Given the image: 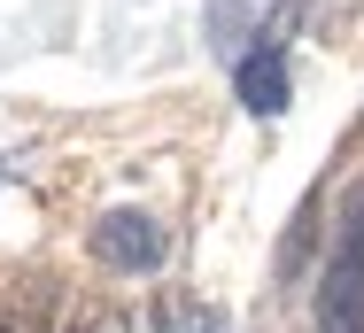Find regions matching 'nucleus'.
<instances>
[{"label":"nucleus","instance_id":"obj_1","mask_svg":"<svg viewBox=\"0 0 364 333\" xmlns=\"http://www.w3.org/2000/svg\"><path fill=\"white\" fill-rule=\"evenodd\" d=\"M93 256L117 271H155L163 264V225L147 217V209H109L101 225H93Z\"/></svg>","mask_w":364,"mask_h":333},{"label":"nucleus","instance_id":"obj_3","mask_svg":"<svg viewBox=\"0 0 364 333\" xmlns=\"http://www.w3.org/2000/svg\"><path fill=\"white\" fill-rule=\"evenodd\" d=\"M240 109L248 117H279L287 109V63H279V47H256L240 63Z\"/></svg>","mask_w":364,"mask_h":333},{"label":"nucleus","instance_id":"obj_2","mask_svg":"<svg viewBox=\"0 0 364 333\" xmlns=\"http://www.w3.org/2000/svg\"><path fill=\"white\" fill-rule=\"evenodd\" d=\"M318 326L326 333H364V256L333 248L326 287H318Z\"/></svg>","mask_w":364,"mask_h":333},{"label":"nucleus","instance_id":"obj_5","mask_svg":"<svg viewBox=\"0 0 364 333\" xmlns=\"http://www.w3.org/2000/svg\"><path fill=\"white\" fill-rule=\"evenodd\" d=\"M178 333H232V326H218V318H194V326H178Z\"/></svg>","mask_w":364,"mask_h":333},{"label":"nucleus","instance_id":"obj_4","mask_svg":"<svg viewBox=\"0 0 364 333\" xmlns=\"http://www.w3.org/2000/svg\"><path fill=\"white\" fill-rule=\"evenodd\" d=\"M333 248H349V256H364V186L349 201H341V240H333Z\"/></svg>","mask_w":364,"mask_h":333}]
</instances>
